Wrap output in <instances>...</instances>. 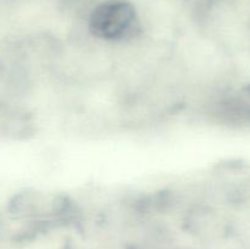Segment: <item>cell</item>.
Returning a JSON list of instances; mask_svg holds the SVG:
<instances>
[{"label": "cell", "instance_id": "1", "mask_svg": "<svg viewBox=\"0 0 250 249\" xmlns=\"http://www.w3.org/2000/svg\"><path fill=\"white\" fill-rule=\"evenodd\" d=\"M88 29L94 38L107 43L129 41L141 24L133 5L125 0H109L97 5L88 17Z\"/></svg>", "mask_w": 250, "mask_h": 249}]
</instances>
